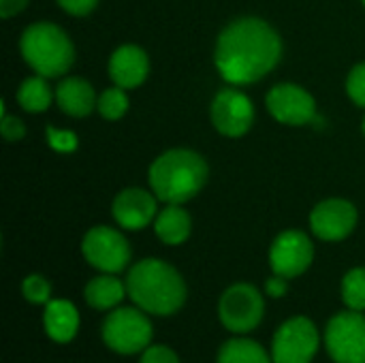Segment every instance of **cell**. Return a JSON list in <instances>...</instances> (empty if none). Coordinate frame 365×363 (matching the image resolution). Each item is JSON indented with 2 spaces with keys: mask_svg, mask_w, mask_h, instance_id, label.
Segmentation results:
<instances>
[{
  "mask_svg": "<svg viewBox=\"0 0 365 363\" xmlns=\"http://www.w3.org/2000/svg\"><path fill=\"white\" fill-rule=\"evenodd\" d=\"M280 56L282 41L278 32L259 17H242L220 32L214 60L225 81L246 86L265 77Z\"/></svg>",
  "mask_w": 365,
  "mask_h": 363,
  "instance_id": "1",
  "label": "cell"
},
{
  "mask_svg": "<svg viewBox=\"0 0 365 363\" xmlns=\"http://www.w3.org/2000/svg\"><path fill=\"white\" fill-rule=\"evenodd\" d=\"M128 297L143 312L169 317L186 302V285L175 267L160 259H143L126 276Z\"/></svg>",
  "mask_w": 365,
  "mask_h": 363,
  "instance_id": "2",
  "label": "cell"
},
{
  "mask_svg": "<svg viewBox=\"0 0 365 363\" xmlns=\"http://www.w3.org/2000/svg\"><path fill=\"white\" fill-rule=\"evenodd\" d=\"M150 188L163 203H186L207 180L205 160L192 150H169L150 167Z\"/></svg>",
  "mask_w": 365,
  "mask_h": 363,
  "instance_id": "3",
  "label": "cell"
},
{
  "mask_svg": "<svg viewBox=\"0 0 365 363\" xmlns=\"http://www.w3.org/2000/svg\"><path fill=\"white\" fill-rule=\"evenodd\" d=\"M19 51L26 64L43 77L64 75L75 60V49L68 34L49 21L28 26L19 39Z\"/></svg>",
  "mask_w": 365,
  "mask_h": 363,
  "instance_id": "4",
  "label": "cell"
},
{
  "mask_svg": "<svg viewBox=\"0 0 365 363\" xmlns=\"http://www.w3.org/2000/svg\"><path fill=\"white\" fill-rule=\"evenodd\" d=\"M103 340L120 355L143 353L152 340V323L141 308H115L103 323Z\"/></svg>",
  "mask_w": 365,
  "mask_h": 363,
  "instance_id": "5",
  "label": "cell"
},
{
  "mask_svg": "<svg viewBox=\"0 0 365 363\" xmlns=\"http://www.w3.org/2000/svg\"><path fill=\"white\" fill-rule=\"evenodd\" d=\"M265 304L257 287L248 282L231 285L218 302V319L233 334H248L263 321Z\"/></svg>",
  "mask_w": 365,
  "mask_h": 363,
  "instance_id": "6",
  "label": "cell"
},
{
  "mask_svg": "<svg viewBox=\"0 0 365 363\" xmlns=\"http://www.w3.org/2000/svg\"><path fill=\"white\" fill-rule=\"evenodd\" d=\"M321 344L317 325L306 317H293L280 325L272 342L274 363H310Z\"/></svg>",
  "mask_w": 365,
  "mask_h": 363,
  "instance_id": "7",
  "label": "cell"
},
{
  "mask_svg": "<svg viewBox=\"0 0 365 363\" xmlns=\"http://www.w3.org/2000/svg\"><path fill=\"white\" fill-rule=\"evenodd\" d=\"M327 353L336 363H365V317L357 310L340 312L327 323Z\"/></svg>",
  "mask_w": 365,
  "mask_h": 363,
  "instance_id": "8",
  "label": "cell"
},
{
  "mask_svg": "<svg viewBox=\"0 0 365 363\" xmlns=\"http://www.w3.org/2000/svg\"><path fill=\"white\" fill-rule=\"evenodd\" d=\"M81 252L86 261L103 274H118L130 261V246L126 237L111 227H92L83 242Z\"/></svg>",
  "mask_w": 365,
  "mask_h": 363,
  "instance_id": "9",
  "label": "cell"
},
{
  "mask_svg": "<svg viewBox=\"0 0 365 363\" xmlns=\"http://www.w3.org/2000/svg\"><path fill=\"white\" fill-rule=\"evenodd\" d=\"M314 259V246L302 231L280 233L269 248V265L274 274L284 278L302 276Z\"/></svg>",
  "mask_w": 365,
  "mask_h": 363,
  "instance_id": "10",
  "label": "cell"
},
{
  "mask_svg": "<svg viewBox=\"0 0 365 363\" xmlns=\"http://www.w3.org/2000/svg\"><path fill=\"white\" fill-rule=\"evenodd\" d=\"M269 113L291 126H304L317 120V103L308 90L297 83H278L267 94Z\"/></svg>",
  "mask_w": 365,
  "mask_h": 363,
  "instance_id": "11",
  "label": "cell"
},
{
  "mask_svg": "<svg viewBox=\"0 0 365 363\" xmlns=\"http://www.w3.org/2000/svg\"><path fill=\"white\" fill-rule=\"evenodd\" d=\"M212 122L216 131L227 137L246 135L255 122L252 101L235 88L220 90L212 103Z\"/></svg>",
  "mask_w": 365,
  "mask_h": 363,
  "instance_id": "12",
  "label": "cell"
},
{
  "mask_svg": "<svg viewBox=\"0 0 365 363\" xmlns=\"http://www.w3.org/2000/svg\"><path fill=\"white\" fill-rule=\"evenodd\" d=\"M357 225V210L344 199L321 201L310 214V229L319 240L340 242L353 233Z\"/></svg>",
  "mask_w": 365,
  "mask_h": 363,
  "instance_id": "13",
  "label": "cell"
},
{
  "mask_svg": "<svg viewBox=\"0 0 365 363\" xmlns=\"http://www.w3.org/2000/svg\"><path fill=\"white\" fill-rule=\"evenodd\" d=\"M156 195L143 188H124L111 205L113 218L122 229H143L148 227L158 214V203H156Z\"/></svg>",
  "mask_w": 365,
  "mask_h": 363,
  "instance_id": "14",
  "label": "cell"
},
{
  "mask_svg": "<svg viewBox=\"0 0 365 363\" xmlns=\"http://www.w3.org/2000/svg\"><path fill=\"white\" fill-rule=\"evenodd\" d=\"M150 71L148 53L137 45H122L111 53L109 60V75L115 86L130 90L145 81Z\"/></svg>",
  "mask_w": 365,
  "mask_h": 363,
  "instance_id": "15",
  "label": "cell"
},
{
  "mask_svg": "<svg viewBox=\"0 0 365 363\" xmlns=\"http://www.w3.org/2000/svg\"><path fill=\"white\" fill-rule=\"evenodd\" d=\"M43 325L47 336L53 342L66 344L77 336L79 329V312L66 300H49L43 312Z\"/></svg>",
  "mask_w": 365,
  "mask_h": 363,
  "instance_id": "16",
  "label": "cell"
},
{
  "mask_svg": "<svg viewBox=\"0 0 365 363\" xmlns=\"http://www.w3.org/2000/svg\"><path fill=\"white\" fill-rule=\"evenodd\" d=\"M56 101H58V107L66 116H73V118L88 116L98 103L94 88L81 77H68L60 81L56 88Z\"/></svg>",
  "mask_w": 365,
  "mask_h": 363,
  "instance_id": "17",
  "label": "cell"
},
{
  "mask_svg": "<svg viewBox=\"0 0 365 363\" xmlns=\"http://www.w3.org/2000/svg\"><path fill=\"white\" fill-rule=\"evenodd\" d=\"M154 231L160 242L169 246H178L188 240L190 235V216L178 203H167L165 210L158 212L154 218Z\"/></svg>",
  "mask_w": 365,
  "mask_h": 363,
  "instance_id": "18",
  "label": "cell"
},
{
  "mask_svg": "<svg viewBox=\"0 0 365 363\" xmlns=\"http://www.w3.org/2000/svg\"><path fill=\"white\" fill-rule=\"evenodd\" d=\"M126 293H128L126 291V282L118 280L113 274L96 276L83 289L86 302L92 308H96V310H111V308H115L124 300Z\"/></svg>",
  "mask_w": 365,
  "mask_h": 363,
  "instance_id": "19",
  "label": "cell"
},
{
  "mask_svg": "<svg viewBox=\"0 0 365 363\" xmlns=\"http://www.w3.org/2000/svg\"><path fill=\"white\" fill-rule=\"evenodd\" d=\"M216 363H274V359L255 340L233 338L220 347Z\"/></svg>",
  "mask_w": 365,
  "mask_h": 363,
  "instance_id": "20",
  "label": "cell"
},
{
  "mask_svg": "<svg viewBox=\"0 0 365 363\" xmlns=\"http://www.w3.org/2000/svg\"><path fill=\"white\" fill-rule=\"evenodd\" d=\"M17 103L21 105V109H26L30 113L45 111L51 103V88L47 83V77H43V75L28 77L17 88Z\"/></svg>",
  "mask_w": 365,
  "mask_h": 363,
  "instance_id": "21",
  "label": "cell"
},
{
  "mask_svg": "<svg viewBox=\"0 0 365 363\" xmlns=\"http://www.w3.org/2000/svg\"><path fill=\"white\" fill-rule=\"evenodd\" d=\"M342 300L351 310H365V267H355L344 276Z\"/></svg>",
  "mask_w": 365,
  "mask_h": 363,
  "instance_id": "22",
  "label": "cell"
},
{
  "mask_svg": "<svg viewBox=\"0 0 365 363\" xmlns=\"http://www.w3.org/2000/svg\"><path fill=\"white\" fill-rule=\"evenodd\" d=\"M96 109L103 118L107 120H120L126 109H128V96L124 92V88L120 86H113L109 90H105L101 96H98V103H96Z\"/></svg>",
  "mask_w": 365,
  "mask_h": 363,
  "instance_id": "23",
  "label": "cell"
},
{
  "mask_svg": "<svg viewBox=\"0 0 365 363\" xmlns=\"http://www.w3.org/2000/svg\"><path fill=\"white\" fill-rule=\"evenodd\" d=\"M21 291L30 304H47L51 300V285L47 278H43L38 274L28 276L21 285Z\"/></svg>",
  "mask_w": 365,
  "mask_h": 363,
  "instance_id": "24",
  "label": "cell"
},
{
  "mask_svg": "<svg viewBox=\"0 0 365 363\" xmlns=\"http://www.w3.org/2000/svg\"><path fill=\"white\" fill-rule=\"evenodd\" d=\"M346 92L351 96V101L359 107H365V62L357 64L346 79Z\"/></svg>",
  "mask_w": 365,
  "mask_h": 363,
  "instance_id": "25",
  "label": "cell"
},
{
  "mask_svg": "<svg viewBox=\"0 0 365 363\" xmlns=\"http://www.w3.org/2000/svg\"><path fill=\"white\" fill-rule=\"evenodd\" d=\"M45 135H47V143L58 152H73L77 148V135L71 131H58V128L47 126Z\"/></svg>",
  "mask_w": 365,
  "mask_h": 363,
  "instance_id": "26",
  "label": "cell"
},
{
  "mask_svg": "<svg viewBox=\"0 0 365 363\" xmlns=\"http://www.w3.org/2000/svg\"><path fill=\"white\" fill-rule=\"evenodd\" d=\"M0 128H2V137H4L6 141H19V139H24V135H26L24 122H21L19 118H15V116H9L4 109H2Z\"/></svg>",
  "mask_w": 365,
  "mask_h": 363,
  "instance_id": "27",
  "label": "cell"
},
{
  "mask_svg": "<svg viewBox=\"0 0 365 363\" xmlns=\"http://www.w3.org/2000/svg\"><path fill=\"white\" fill-rule=\"evenodd\" d=\"M139 363H180V359H178V355L169 347L154 344V347H148L143 351Z\"/></svg>",
  "mask_w": 365,
  "mask_h": 363,
  "instance_id": "28",
  "label": "cell"
},
{
  "mask_svg": "<svg viewBox=\"0 0 365 363\" xmlns=\"http://www.w3.org/2000/svg\"><path fill=\"white\" fill-rule=\"evenodd\" d=\"M58 4L66 13L81 17V15H88L90 11H94V6L98 4V0H58Z\"/></svg>",
  "mask_w": 365,
  "mask_h": 363,
  "instance_id": "29",
  "label": "cell"
},
{
  "mask_svg": "<svg viewBox=\"0 0 365 363\" xmlns=\"http://www.w3.org/2000/svg\"><path fill=\"white\" fill-rule=\"evenodd\" d=\"M287 280H289V278L278 276V274H276L274 278H269V280H267V285H265L267 295H272V297H284V295H287V291H289Z\"/></svg>",
  "mask_w": 365,
  "mask_h": 363,
  "instance_id": "30",
  "label": "cell"
},
{
  "mask_svg": "<svg viewBox=\"0 0 365 363\" xmlns=\"http://www.w3.org/2000/svg\"><path fill=\"white\" fill-rule=\"evenodd\" d=\"M26 4H28V0H0V15L4 19H9V17L17 15L19 11H24Z\"/></svg>",
  "mask_w": 365,
  "mask_h": 363,
  "instance_id": "31",
  "label": "cell"
},
{
  "mask_svg": "<svg viewBox=\"0 0 365 363\" xmlns=\"http://www.w3.org/2000/svg\"><path fill=\"white\" fill-rule=\"evenodd\" d=\"M364 135H365V118H364Z\"/></svg>",
  "mask_w": 365,
  "mask_h": 363,
  "instance_id": "32",
  "label": "cell"
},
{
  "mask_svg": "<svg viewBox=\"0 0 365 363\" xmlns=\"http://www.w3.org/2000/svg\"><path fill=\"white\" fill-rule=\"evenodd\" d=\"M364 4H365V0H364Z\"/></svg>",
  "mask_w": 365,
  "mask_h": 363,
  "instance_id": "33",
  "label": "cell"
}]
</instances>
